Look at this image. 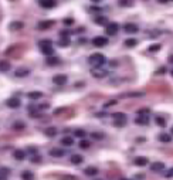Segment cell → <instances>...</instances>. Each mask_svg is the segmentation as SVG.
Returning a JSON list of instances; mask_svg holds the SVG:
<instances>
[{"instance_id": "83f0119b", "label": "cell", "mask_w": 173, "mask_h": 180, "mask_svg": "<svg viewBox=\"0 0 173 180\" xmlns=\"http://www.w3.org/2000/svg\"><path fill=\"white\" fill-rule=\"evenodd\" d=\"M44 133H45L47 136H50V138H51V136H55V135H57V129H55V128H47V129L44 131Z\"/></svg>"}, {"instance_id": "4316f807", "label": "cell", "mask_w": 173, "mask_h": 180, "mask_svg": "<svg viewBox=\"0 0 173 180\" xmlns=\"http://www.w3.org/2000/svg\"><path fill=\"white\" fill-rule=\"evenodd\" d=\"M43 97L41 92H38V91H33V92H30L29 94V98L30 99H40Z\"/></svg>"}, {"instance_id": "ffe728a7", "label": "cell", "mask_w": 173, "mask_h": 180, "mask_svg": "<svg viewBox=\"0 0 173 180\" xmlns=\"http://www.w3.org/2000/svg\"><path fill=\"white\" fill-rule=\"evenodd\" d=\"M95 23L99 26H107L108 24V19L107 17H104V16H98V17H95Z\"/></svg>"}, {"instance_id": "f6af8a7d", "label": "cell", "mask_w": 173, "mask_h": 180, "mask_svg": "<svg viewBox=\"0 0 173 180\" xmlns=\"http://www.w3.org/2000/svg\"><path fill=\"white\" fill-rule=\"evenodd\" d=\"M64 23H65V24H72V19H65V20H64Z\"/></svg>"}, {"instance_id": "ab89813d", "label": "cell", "mask_w": 173, "mask_h": 180, "mask_svg": "<svg viewBox=\"0 0 173 180\" xmlns=\"http://www.w3.org/2000/svg\"><path fill=\"white\" fill-rule=\"evenodd\" d=\"M31 162H33V163H40V162H41V156H36V155H34L33 157H31Z\"/></svg>"}, {"instance_id": "f546056e", "label": "cell", "mask_w": 173, "mask_h": 180, "mask_svg": "<svg viewBox=\"0 0 173 180\" xmlns=\"http://www.w3.org/2000/svg\"><path fill=\"white\" fill-rule=\"evenodd\" d=\"M155 122H156L161 128H165L166 126V119L161 118V116H156V118H155Z\"/></svg>"}, {"instance_id": "6da1fadb", "label": "cell", "mask_w": 173, "mask_h": 180, "mask_svg": "<svg viewBox=\"0 0 173 180\" xmlns=\"http://www.w3.org/2000/svg\"><path fill=\"white\" fill-rule=\"evenodd\" d=\"M105 61H107L105 57H104L102 54H99V53L92 54V55H90V58H88V62H90L94 68H101V67L105 64Z\"/></svg>"}, {"instance_id": "bcb514c9", "label": "cell", "mask_w": 173, "mask_h": 180, "mask_svg": "<svg viewBox=\"0 0 173 180\" xmlns=\"http://www.w3.org/2000/svg\"><path fill=\"white\" fill-rule=\"evenodd\" d=\"M99 10H101L99 7H91L90 9V12H99Z\"/></svg>"}, {"instance_id": "603a6c76", "label": "cell", "mask_w": 173, "mask_h": 180, "mask_svg": "<svg viewBox=\"0 0 173 180\" xmlns=\"http://www.w3.org/2000/svg\"><path fill=\"white\" fill-rule=\"evenodd\" d=\"M112 118L115 121H126V115L122 112H115V114H112Z\"/></svg>"}, {"instance_id": "30bf717a", "label": "cell", "mask_w": 173, "mask_h": 180, "mask_svg": "<svg viewBox=\"0 0 173 180\" xmlns=\"http://www.w3.org/2000/svg\"><path fill=\"white\" fill-rule=\"evenodd\" d=\"M135 122L138 123V125H148V123H149L148 115H139V116L135 119Z\"/></svg>"}, {"instance_id": "f5cc1de1", "label": "cell", "mask_w": 173, "mask_h": 180, "mask_svg": "<svg viewBox=\"0 0 173 180\" xmlns=\"http://www.w3.org/2000/svg\"><path fill=\"white\" fill-rule=\"evenodd\" d=\"M0 180H6V179H4V177H2V176H0Z\"/></svg>"}, {"instance_id": "484cf974", "label": "cell", "mask_w": 173, "mask_h": 180, "mask_svg": "<svg viewBox=\"0 0 173 180\" xmlns=\"http://www.w3.org/2000/svg\"><path fill=\"white\" fill-rule=\"evenodd\" d=\"M26 157V153L23 150H14V159H17V160H23Z\"/></svg>"}, {"instance_id": "277c9868", "label": "cell", "mask_w": 173, "mask_h": 180, "mask_svg": "<svg viewBox=\"0 0 173 180\" xmlns=\"http://www.w3.org/2000/svg\"><path fill=\"white\" fill-rule=\"evenodd\" d=\"M38 3H40V6H41L43 9H53L57 6V2H55V0H40Z\"/></svg>"}, {"instance_id": "d6a6232c", "label": "cell", "mask_w": 173, "mask_h": 180, "mask_svg": "<svg viewBox=\"0 0 173 180\" xmlns=\"http://www.w3.org/2000/svg\"><path fill=\"white\" fill-rule=\"evenodd\" d=\"M91 146V143H90V140H86V139H83L81 142H79V147L81 149H88V147Z\"/></svg>"}, {"instance_id": "7dc6e473", "label": "cell", "mask_w": 173, "mask_h": 180, "mask_svg": "<svg viewBox=\"0 0 173 180\" xmlns=\"http://www.w3.org/2000/svg\"><path fill=\"white\" fill-rule=\"evenodd\" d=\"M114 104H116V101H111V102H107V104H105V108L109 107V105H114Z\"/></svg>"}, {"instance_id": "cb8c5ba5", "label": "cell", "mask_w": 173, "mask_h": 180, "mask_svg": "<svg viewBox=\"0 0 173 180\" xmlns=\"http://www.w3.org/2000/svg\"><path fill=\"white\" fill-rule=\"evenodd\" d=\"M159 140H161V142H165V143H169L170 140H172V136L168 135V133H161V135H159Z\"/></svg>"}, {"instance_id": "8fae6325", "label": "cell", "mask_w": 173, "mask_h": 180, "mask_svg": "<svg viewBox=\"0 0 173 180\" xmlns=\"http://www.w3.org/2000/svg\"><path fill=\"white\" fill-rule=\"evenodd\" d=\"M50 155L53 156V157H62V156L65 155V152L62 150V149H57V147H55V149H51V150H50Z\"/></svg>"}, {"instance_id": "e575fe53", "label": "cell", "mask_w": 173, "mask_h": 180, "mask_svg": "<svg viewBox=\"0 0 173 180\" xmlns=\"http://www.w3.org/2000/svg\"><path fill=\"white\" fill-rule=\"evenodd\" d=\"M9 173H10V169L9 168H0V176L2 177L9 176Z\"/></svg>"}, {"instance_id": "e0dca14e", "label": "cell", "mask_w": 173, "mask_h": 180, "mask_svg": "<svg viewBox=\"0 0 173 180\" xmlns=\"http://www.w3.org/2000/svg\"><path fill=\"white\" fill-rule=\"evenodd\" d=\"M61 143L64 145V146H72V145H74V139H72L71 136H64L61 139Z\"/></svg>"}, {"instance_id": "7c38bea8", "label": "cell", "mask_w": 173, "mask_h": 180, "mask_svg": "<svg viewBox=\"0 0 173 180\" xmlns=\"http://www.w3.org/2000/svg\"><path fill=\"white\" fill-rule=\"evenodd\" d=\"M7 107H10V108H19V107H20V99H17V98L7 99Z\"/></svg>"}, {"instance_id": "2e32d148", "label": "cell", "mask_w": 173, "mask_h": 180, "mask_svg": "<svg viewBox=\"0 0 173 180\" xmlns=\"http://www.w3.org/2000/svg\"><path fill=\"white\" fill-rule=\"evenodd\" d=\"M150 169H152L153 172H161V170L165 169V163H162V162H156V163H153L152 166H150Z\"/></svg>"}, {"instance_id": "1f68e13d", "label": "cell", "mask_w": 173, "mask_h": 180, "mask_svg": "<svg viewBox=\"0 0 173 180\" xmlns=\"http://www.w3.org/2000/svg\"><path fill=\"white\" fill-rule=\"evenodd\" d=\"M74 135L77 136V138H85L86 132L83 131V129H75V131H74Z\"/></svg>"}, {"instance_id": "f907efd6", "label": "cell", "mask_w": 173, "mask_h": 180, "mask_svg": "<svg viewBox=\"0 0 173 180\" xmlns=\"http://www.w3.org/2000/svg\"><path fill=\"white\" fill-rule=\"evenodd\" d=\"M91 2H95V3H98V2H101V0H91Z\"/></svg>"}, {"instance_id": "ee69618b", "label": "cell", "mask_w": 173, "mask_h": 180, "mask_svg": "<svg viewBox=\"0 0 173 180\" xmlns=\"http://www.w3.org/2000/svg\"><path fill=\"white\" fill-rule=\"evenodd\" d=\"M165 176H166V177H173V168H172V169H169V170L166 172Z\"/></svg>"}, {"instance_id": "4fadbf2b", "label": "cell", "mask_w": 173, "mask_h": 180, "mask_svg": "<svg viewBox=\"0 0 173 180\" xmlns=\"http://www.w3.org/2000/svg\"><path fill=\"white\" fill-rule=\"evenodd\" d=\"M10 70V62L6 61V60H2L0 61V72H7Z\"/></svg>"}, {"instance_id": "9a60e30c", "label": "cell", "mask_w": 173, "mask_h": 180, "mask_svg": "<svg viewBox=\"0 0 173 180\" xmlns=\"http://www.w3.org/2000/svg\"><path fill=\"white\" fill-rule=\"evenodd\" d=\"M92 77H95V78H102V77H105V75H107V71H102V70H97V68H94V70H92Z\"/></svg>"}, {"instance_id": "d4e9b609", "label": "cell", "mask_w": 173, "mask_h": 180, "mask_svg": "<svg viewBox=\"0 0 173 180\" xmlns=\"http://www.w3.org/2000/svg\"><path fill=\"white\" fill-rule=\"evenodd\" d=\"M23 23H21V21H13L12 24H10V29L13 30V31H14V30H20V29H23Z\"/></svg>"}, {"instance_id": "7bdbcfd3", "label": "cell", "mask_w": 173, "mask_h": 180, "mask_svg": "<svg viewBox=\"0 0 173 180\" xmlns=\"http://www.w3.org/2000/svg\"><path fill=\"white\" fill-rule=\"evenodd\" d=\"M126 121H115V126H124Z\"/></svg>"}, {"instance_id": "ac0fdd59", "label": "cell", "mask_w": 173, "mask_h": 180, "mask_svg": "<svg viewBox=\"0 0 173 180\" xmlns=\"http://www.w3.org/2000/svg\"><path fill=\"white\" fill-rule=\"evenodd\" d=\"M135 164L136 166H145V164H148V159L143 156H138L135 159Z\"/></svg>"}, {"instance_id": "44dd1931", "label": "cell", "mask_w": 173, "mask_h": 180, "mask_svg": "<svg viewBox=\"0 0 173 180\" xmlns=\"http://www.w3.org/2000/svg\"><path fill=\"white\" fill-rule=\"evenodd\" d=\"M84 172H85L86 176H97V175H98V169L97 168H86Z\"/></svg>"}, {"instance_id": "ba28073f", "label": "cell", "mask_w": 173, "mask_h": 180, "mask_svg": "<svg viewBox=\"0 0 173 180\" xmlns=\"http://www.w3.org/2000/svg\"><path fill=\"white\" fill-rule=\"evenodd\" d=\"M40 50H41V53L44 54V55H47V57H51V55H54L53 45H44V47H40Z\"/></svg>"}, {"instance_id": "4dcf8cb0", "label": "cell", "mask_w": 173, "mask_h": 180, "mask_svg": "<svg viewBox=\"0 0 173 180\" xmlns=\"http://www.w3.org/2000/svg\"><path fill=\"white\" fill-rule=\"evenodd\" d=\"M58 44L61 45V47H68V45H70V38H68V37H62Z\"/></svg>"}, {"instance_id": "74e56055", "label": "cell", "mask_w": 173, "mask_h": 180, "mask_svg": "<svg viewBox=\"0 0 173 180\" xmlns=\"http://www.w3.org/2000/svg\"><path fill=\"white\" fill-rule=\"evenodd\" d=\"M14 129H24V123L21 122V121L16 122V123H14Z\"/></svg>"}, {"instance_id": "5bb4252c", "label": "cell", "mask_w": 173, "mask_h": 180, "mask_svg": "<svg viewBox=\"0 0 173 180\" xmlns=\"http://www.w3.org/2000/svg\"><path fill=\"white\" fill-rule=\"evenodd\" d=\"M29 74H30V70H29V68H19V70L16 71V77L23 78V77H27Z\"/></svg>"}, {"instance_id": "7a4b0ae2", "label": "cell", "mask_w": 173, "mask_h": 180, "mask_svg": "<svg viewBox=\"0 0 173 180\" xmlns=\"http://www.w3.org/2000/svg\"><path fill=\"white\" fill-rule=\"evenodd\" d=\"M118 30H119V26L116 24V23H108L105 31H107L108 36H115L118 33Z\"/></svg>"}, {"instance_id": "9c48e42d", "label": "cell", "mask_w": 173, "mask_h": 180, "mask_svg": "<svg viewBox=\"0 0 173 180\" xmlns=\"http://www.w3.org/2000/svg\"><path fill=\"white\" fill-rule=\"evenodd\" d=\"M60 62H61V60L58 57H54V55L47 57V60H45V64H47V65H58Z\"/></svg>"}, {"instance_id": "3957f363", "label": "cell", "mask_w": 173, "mask_h": 180, "mask_svg": "<svg viewBox=\"0 0 173 180\" xmlns=\"http://www.w3.org/2000/svg\"><path fill=\"white\" fill-rule=\"evenodd\" d=\"M53 82L57 84V85H64L67 82V75L64 74H58V75H54L53 77Z\"/></svg>"}, {"instance_id": "52a82bcc", "label": "cell", "mask_w": 173, "mask_h": 180, "mask_svg": "<svg viewBox=\"0 0 173 180\" xmlns=\"http://www.w3.org/2000/svg\"><path fill=\"white\" fill-rule=\"evenodd\" d=\"M54 26V20H44V21H40L37 24V27L40 30H45V29H50Z\"/></svg>"}, {"instance_id": "681fc988", "label": "cell", "mask_w": 173, "mask_h": 180, "mask_svg": "<svg viewBox=\"0 0 173 180\" xmlns=\"http://www.w3.org/2000/svg\"><path fill=\"white\" fill-rule=\"evenodd\" d=\"M169 62H170V64H173V55H170V57H169Z\"/></svg>"}, {"instance_id": "8992f818", "label": "cell", "mask_w": 173, "mask_h": 180, "mask_svg": "<svg viewBox=\"0 0 173 180\" xmlns=\"http://www.w3.org/2000/svg\"><path fill=\"white\" fill-rule=\"evenodd\" d=\"M124 30H125V33H128V34H135V33H138V26L128 23V24L124 26Z\"/></svg>"}, {"instance_id": "816d5d0a", "label": "cell", "mask_w": 173, "mask_h": 180, "mask_svg": "<svg viewBox=\"0 0 173 180\" xmlns=\"http://www.w3.org/2000/svg\"><path fill=\"white\" fill-rule=\"evenodd\" d=\"M170 133H172V135H173V126H172V129H170Z\"/></svg>"}, {"instance_id": "7402d4cb", "label": "cell", "mask_w": 173, "mask_h": 180, "mask_svg": "<svg viewBox=\"0 0 173 180\" xmlns=\"http://www.w3.org/2000/svg\"><path fill=\"white\" fill-rule=\"evenodd\" d=\"M21 179L23 180H34V175L29 170H24V172L21 173Z\"/></svg>"}, {"instance_id": "f1b7e54d", "label": "cell", "mask_w": 173, "mask_h": 180, "mask_svg": "<svg viewBox=\"0 0 173 180\" xmlns=\"http://www.w3.org/2000/svg\"><path fill=\"white\" fill-rule=\"evenodd\" d=\"M118 4H119L121 7H129V6H133V2L132 0H119Z\"/></svg>"}, {"instance_id": "5b68a950", "label": "cell", "mask_w": 173, "mask_h": 180, "mask_svg": "<svg viewBox=\"0 0 173 180\" xmlns=\"http://www.w3.org/2000/svg\"><path fill=\"white\" fill-rule=\"evenodd\" d=\"M107 43H108V38H105V37H95L92 40V44L95 47H104V45H107Z\"/></svg>"}, {"instance_id": "d6986e66", "label": "cell", "mask_w": 173, "mask_h": 180, "mask_svg": "<svg viewBox=\"0 0 173 180\" xmlns=\"http://www.w3.org/2000/svg\"><path fill=\"white\" fill-rule=\"evenodd\" d=\"M83 160H84V157L81 155H72L71 156V163H74V164L83 163Z\"/></svg>"}, {"instance_id": "60d3db41", "label": "cell", "mask_w": 173, "mask_h": 180, "mask_svg": "<svg viewBox=\"0 0 173 180\" xmlns=\"http://www.w3.org/2000/svg\"><path fill=\"white\" fill-rule=\"evenodd\" d=\"M38 45H40V47H44V45H53V44H51V41L50 40H43V41H40V44Z\"/></svg>"}, {"instance_id": "b9f144b4", "label": "cell", "mask_w": 173, "mask_h": 180, "mask_svg": "<svg viewBox=\"0 0 173 180\" xmlns=\"http://www.w3.org/2000/svg\"><path fill=\"white\" fill-rule=\"evenodd\" d=\"M138 114H139V115H148L149 114V109H146V108H145V109H139V111H138Z\"/></svg>"}, {"instance_id": "836d02e7", "label": "cell", "mask_w": 173, "mask_h": 180, "mask_svg": "<svg viewBox=\"0 0 173 180\" xmlns=\"http://www.w3.org/2000/svg\"><path fill=\"white\" fill-rule=\"evenodd\" d=\"M136 43H138V41H136L135 38H128V40L125 41V45H126V47H135Z\"/></svg>"}, {"instance_id": "db71d44e", "label": "cell", "mask_w": 173, "mask_h": 180, "mask_svg": "<svg viewBox=\"0 0 173 180\" xmlns=\"http://www.w3.org/2000/svg\"><path fill=\"white\" fill-rule=\"evenodd\" d=\"M172 75H173V70H172Z\"/></svg>"}, {"instance_id": "8d00e7d4", "label": "cell", "mask_w": 173, "mask_h": 180, "mask_svg": "<svg viewBox=\"0 0 173 180\" xmlns=\"http://www.w3.org/2000/svg\"><path fill=\"white\" fill-rule=\"evenodd\" d=\"M61 180H78V177L71 176V175H64V176L61 177Z\"/></svg>"}, {"instance_id": "f35d334b", "label": "cell", "mask_w": 173, "mask_h": 180, "mask_svg": "<svg viewBox=\"0 0 173 180\" xmlns=\"http://www.w3.org/2000/svg\"><path fill=\"white\" fill-rule=\"evenodd\" d=\"M159 48H161V45L159 44H153V45H150V47H149V51H159Z\"/></svg>"}, {"instance_id": "d590c367", "label": "cell", "mask_w": 173, "mask_h": 180, "mask_svg": "<svg viewBox=\"0 0 173 180\" xmlns=\"http://www.w3.org/2000/svg\"><path fill=\"white\" fill-rule=\"evenodd\" d=\"M91 136H92L94 139H98L99 140V139H102V138H104V133H102V132H94Z\"/></svg>"}, {"instance_id": "c3c4849f", "label": "cell", "mask_w": 173, "mask_h": 180, "mask_svg": "<svg viewBox=\"0 0 173 180\" xmlns=\"http://www.w3.org/2000/svg\"><path fill=\"white\" fill-rule=\"evenodd\" d=\"M157 2H159V3H168L169 0H157Z\"/></svg>"}]
</instances>
